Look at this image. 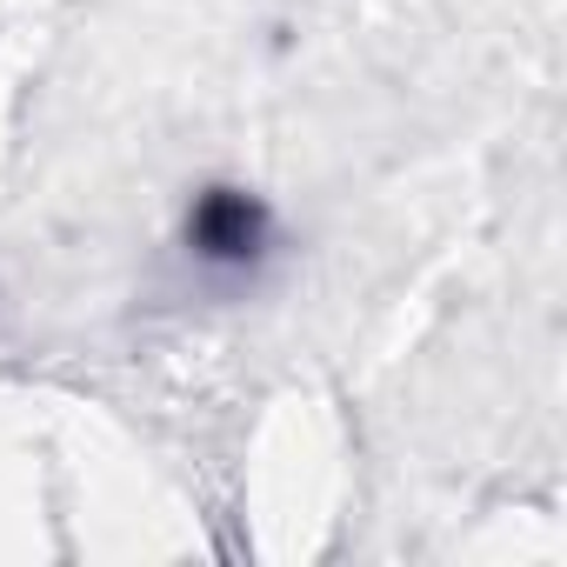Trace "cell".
<instances>
[{"mask_svg": "<svg viewBox=\"0 0 567 567\" xmlns=\"http://www.w3.org/2000/svg\"><path fill=\"white\" fill-rule=\"evenodd\" d=\"M181 247L207 274H254L274 254V207L240 181H214V187H200L187 200Z\"/></svg>", "mask_w": 567, "mask_h": 567, "instance_id": "cell-1", "label": "cell"}]
</instances>
